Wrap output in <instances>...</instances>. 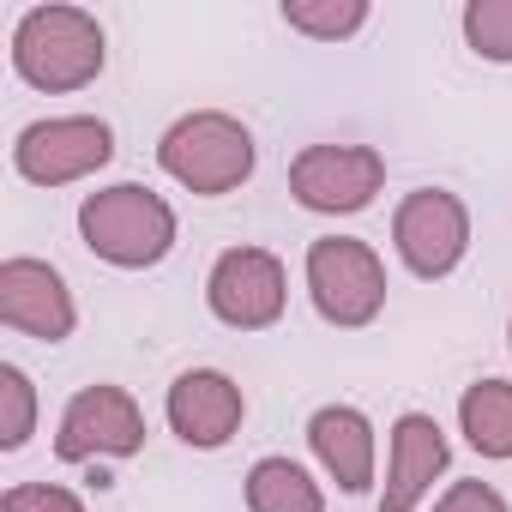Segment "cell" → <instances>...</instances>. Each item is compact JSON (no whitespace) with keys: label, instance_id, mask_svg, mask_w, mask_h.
Instances as JSON below:
<instances>
[{"label":"cell","instance_id":"cell-1","mask_svg":"<svg viewBox=\"0 0 512 512\" xmlns=\"http://www.w3.org/2000/svg\"><path fill=\"white\" fill-rule=\"evenodd\" d=\"M79 235L103 266L151 272L175 247V211H169L163 193H151L139 181H115V187H103L79 205Z\"/></svg>","mask_w":512,"mask_h":512},{"label":"cell","instance_id":"cell-2","mask_svg":"<svg viewBox=\"0 0 512 512\" xmlns=\"http://www.w3.org/2000/svg\"><path fill=\"white\" fill-rule=\"evenodd\" d=\"M103 61L109 43L85 7H31L13 31V73L31 91H85Z\"/></svg>","mask_w":512,"mask_h":512},{"label":"cell","instance_id":"cell-3","mask_svg":"<svg viewBox=\"0 0 512 512\" xmlns=\"http://www.w3.org/2000/svg\"><path fill=\"white\" fill-rule=\"evenodd\" d=\"M157 163L187 193L217 199V193H235L253 175V133L223 109H199V115H181L157 139Z\"/></svg>","mask_w":512,"mask_h":512},{"label":"cell","instance_id":"cell-4","mask_svg":"<svg viewBox=\"0 0 512 512\" xmlns=\"http://www.w3.org/2000/svg\"><path fill=\"white\" fill-rule=\"evenodd\" d=\"M308 296H314L326 326H344V332L374 326L380 308H386L380 253L368 241H356V235H320L308 247Z\"/></svg>","mask_w":512,"mask_h":512},{"label":"cell","instance_id":"cell-5","mask_svg":"<svg viewBox=\"0 0 512 512\" xmlns=\"http://www.w3.org/2000/svg\"><path fill=\"white\" fill-rule=\"evenodd\" d=\"M109 157H115V127L97 121V115H49V121H31V127L13 139V169H19L31 187L85 181V175H97Z\"/></svg>","mask_w":512,"mask_h":512},{"label":"cell","instance_id":"cell-6","mask_svg":"<svg viewBox=\"0 0 512 512\" xmlns=\"http://www.w3.org/2000/svg\"><path fill=\"white\" fill-rule=\"evenodd\" d=\"M205 302H211V314L229 332H266V326H278L284 302H290L284 260L266 253V247H223L211 278H205Z\"/></svg>","mask_w":512,"mask_h":512},{"label":"cell","instance_id":"cell-7","mask_svg":"<svg viewBox=\"0 0 512 512\" xmlns=\"http://www.w3.org/2000/svg\"><path fill=\"white\" fill-rule=\"evenodd\" d=\"M392 247H398V260L422 284L452 278L458 260L470 253V211H464V199L446 193V187H416L398 205V217H392Z\"/></svg>","mask_w":512,"mask_h":512},{"label":"cell","instance_id":"cell-8","mask_svg":"<svg viewBox=\"0 0 512 512\" xmlns=\"http://www.w3.org/2000/svg\"><path fill=\"white\" fill-rule=\"evenodd\" d=\"M386 181V157L374 145H308L290 163V193L296 205L320 211V217H350L368 211L374 193Z\"/></svg>","mask_w":512,"mask_h":512},{"label":"cell","instance_id":"cell-9","mask_svg":"<svg viewBox=\"0 0 512 512\" xmlns=\"http://www.w3.org/2000/svg\"><path fill=\"white\" fill-rule=\"evenodd\" d=\"M145 452V410L121 386H85L61 410L55 458L61 464H91V458H133Z\"/></svg>","mask_w":512,"mask_h":512},{"label":"cell","instance_id":"cell-10","mask_svg":"<svg viewBox=\"0 0 512 512\" xmlns=\"http://www.w3.org/2000/svg\"><path fill=\"white\" fill-rule=\"evenodd\" d=\"M0 326H13L37 344H61L73 338L79 326V308H73V290L55 266L43 260H25V253H13L7 266H0Z\"/></svg>","mask_w":512,"mask_h":512},{"label":"cell","instance_id":"cell-11","mask_svg":"<svg viewBox=\"0 0 512 512\" xmlns=\"http://www.w3.org/2000/svg\"><path fill=\"white\" fill-rule=\"evenodd\" d=\"M163 416L193 452H217V446L235 440V428L247 416V398L223 368H187V374H175V386L163 398Z\"/></svg>","mask_w":512,"mask_h":512},{"label":"cell","instance_id":"cell-12","mask_svg":"<svg viewBox=\"0 0 512 512\" xmlns=\"http://www.w3.org/2000/svg\"><path fill=\"white\" fill-rule=\"evenodd\" d=\"M446 458H452V446H446L440 422L422 416V410H404L392 422V470H386L380 512H416L422 494L434 488V476L446 470Z\"/></svg>","mask_w":512,"mask_h":512},{"label":"cell","instance_id":"cell-13","mask_svg":"<svg viewBox=\"0 0 512 512\" xmlns=\"http://www.w3.org/2000/svg\"><path fill=\"white\" fill-rule=\"evenodd\" d=\"M308 446L326 464V476L344 494H368L374 488V422L356 404H326L308 422Z\"/></svg>","mask_w":512,"mask_h":512},{"label":"cell","instance_id":"cell-14","mask_svg":"<svg viewBox=\"0 0 512 512\" xmlns=\"http://www.w3.org/2000/svg\"><path fill=\"white\" fill-rule=\"evenodd\" d=\"M458 428L482 458H512V380H476L458 398Z\"/></svg>","mask_w":512,"mask_h":512},{"label":"cell","instance_id":"cell-15","mask_svg":"<svg viewBox=\"0 0 512 512\" xmlns=\"http://www.w3.org/2000/svg\"><path fill=\"white\" fill-rule=\"evenodd\" d=\"M247 512H326V494L296 458H260L247 470Z\"/></svg>","mask_w":512,"mask_h":512},{"label":"cell","instance_id":"cell-16","mask_svg":"<svg viewBox=\"0 0 512 512\" xmlns=\"http://www.w3.org/2000/svg\"><path fill=\"white\" fill-rule=\"evenodd\" d=\"M284 25L320 43H344L368 25V7L362 0H284Z\"/></svg>","mask_w":512,"mask_h":512},{"label":"cell","instance_id":"cell-17","mask_svg":"<svg viewBox=\"0 0 512 512\" xmlns=\"http://www.w3.org/2000/svg\"><path fill=\"white\" fill-rule=\"evenodd\" d=\"M37 434V386L25 368L0 362V452H19Z\"/></svg>","mask_w":512,"mask_h":512},{"label":"cell","instance_id":"cell-18","mask_svg":"<svg viewBox=\"0 0 512 512\" xmlns=\"http://www.w3.org/2000/svg\"><path fill=\"white\" fill-rule=\"evenodd\" d=\"M464 43L482 61L506 67L512 61V0H470L464 7Z\"/></svg>","mask_w":512,"mask_h":512},{"label":"cell","instance_id":"cell-19","mask_svg":"<svg viewBox=\"0 0 512 512\" xmlns=\"http://www.w3.org/2000/svg\"><path fill=\"white\" fill-rule=\"evenodd\" d=\"M0 512H85V500L61 482H19L0 494Z\"/></svg>","mask_w":512,"mask_h":512},{"label":"cell","instance_id":"cell-20","mask_svg":"<svg viewBox=\"0 0 512 512\" xmlns=\"http://www.w3.org/2000/svg\"><path fill=\"white\" fill-rule=\"evenodd\" d=\"M434 512H512V506H506L500 488H488V482H452V488L434 500Z\"/></svg>","mask_w":512,"mask_h":512},{"label":"cell","instance_id":"cell-21","mask_svg":"<svg viewBox=\"0 0 512 512\" xmlns=\"http://www.w3.org/2000/svg\"><path fill=\"white\" fill-rule=\"evenodd\" d=\"M506 338H512V326H506Z\"/></svg>","mask_w":512,"mask_h":512}]
</instances>
